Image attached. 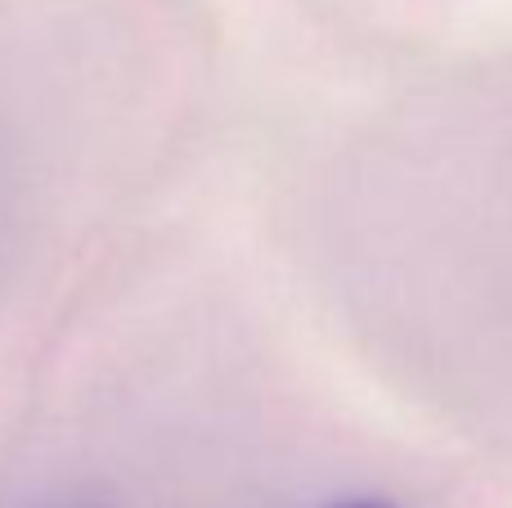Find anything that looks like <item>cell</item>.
Returning <instances> with one entry per match:
<instances>
[{
  "mask_svg": "<svg viewBox=\"0 0 512 508\" xmlns=\"http://www.w3.org/2000/svg\"><path fill=\"white\" fill-rule=\"evenodd\" d=\"M337 508H382V504H337Z\"/></svg>",
  "mask_w": 512,
  "mask_h": 508,
  "instance_id": "obj_1",
  "label": "cell"
}]
</instances>
